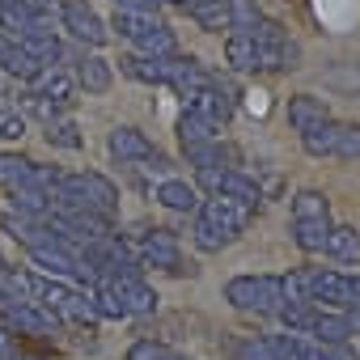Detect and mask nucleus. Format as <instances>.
I'll use <instances>...</instances> for the list:
<instances>
[{
	"mask_svg": "<svg viewBox=\"0 0 360 360\" xmlns=\"http://www.w3.org/2000/svg\"><path fill=\"white\" fill-rule=\"evenodd\" d=\"M195 191H208V195H229V200H242L250 208L263 204V187L255 183L250 174L242 169H221V165H204L195 174Z\"/></svg>",
	"mask_w": 360,
	"mask_h": 360,
	"instance_id": "nucleus-4",
	"label": "nucleus"
},
{
	"mask_svg": "<svg viewBox=\"0 0 360 360\" xmlns=\"http://www.w3.org/2000/svg\"><path fill=\"white\" fill-rule=\"evenodd\" d=\"M119 68L131 77V81H140V85H161V60H148V56H123L119 60Z\"/></svg>",
	"mask_w": 360,
	"mask_h": 360,
	"instance_id": "nucleus-27",
	"label": "nucleus"
},
{
	"mask_svg": "<svg viewBox=\"0 0 360 360\" xmlns=\"http://www.w3.org/2000/svg\"><path fill=\"white\" fill-rule=\"evenodd\" d=\"M157 204L169 208V212H195L200 208V191L195 183H183V178H165L157 187Z\"/></svg>",
	"mask_w": 360,
	"mask_h": 360,
	"instance_id": "nucleus-14",
	"label": "nucleus"
},
{
	"mask_svg": "<svg viewBox=\"0 0 360 360\" xmlns=\"http://www.w3.org/2000/svg\"><path fill=\"white\" fill-rule=\"evenodd\" d=\"M115 9H127V13H153L157 18V0H115Z\"/></svg>",
	"mask_w": 360,
	"mask_h": 360,
	"instance_id": "nucleus-42",
	"label": "nucleus"
},
{
	"mask_svg": "<svg viewBox=\"0 0 360 360\" xmlns=\"http://www.w3.org/2000/svg\"><path fill=\"white\" fill-rule=\"evenodd\" d=\"M322 85L339 89V94H360V64H339V68L322 72Z\"/></svg>",
	"mask_w": 360,
	"mask_h": 360,
	"instance_id": "nucleus-31",
	"label": "nucleus"
},
{
	"mask_svg": "<svg viewBox=\"0 0 360 360\" xmlns=\"http://www.w3.org/2000/svg\"><path fill=\"white\" fill-rule=\"evenodd\" d=\"M305 301L309 305H335L347 309V276L339 271H322V267H305Z\"/></svg>",
	"mask_w": 360,
	"mask_h": 360,
	"instance_id": "nucleus-8",
	"label": "nucleus"
},
{
	"mask_svg": "<svg viewBox=\"0 0 360 360\" xmlns=\"http://www.w3.org/2000/svg\"><path fill=\"white\" fill-rule=\"evenodd\" d=\"M335 157H343V161H356V157H360V123H343V127H339Z\"/></svg>",
	"mask_w": 360,
	"mask_h": 360,
	"instance_id": "nucleus-36",
	"label": "nucleus"
},
{
	"mask_svg": "<svg viewBox=\"0 0 360 360\" xmlns=\"http://www.w3.org/2000/svg\"><path fill=\"white\" fill-rule=\"evenodd\" d=\"M157 5H187V0H157Z\"/></svg>",
	"mask_w": 360,
	"mask_h": 360,
	"instance_id": "nucleus-48",
	"label": "nucleus"
},
{
	"mask_svg": "<svg viewBox=\"0 0 360 360\" xmlns=\"http://www.w3.org/2000/svg\"><path fill=\"white\" fill-rule=\"evenodd\" d=\"M106 148H110V157H119V161H148L157 148H153V140L140 131V127H115L110 136H106Z\"/></svg>",
	"mask_w": 360,
	"mask_h": 360,
	"instance_id": "nucleus-11",
	"label": "nucleus"
},
{
	"mask_svg": "<svg viewBox=\"0 0 360 360\" xmlns=\"http://www.w3.org/2000/svg\"><path fill=\"white\" fill-rule=\"evenodd\" d=\"M242 360H280V356H276V347H271V335L250 339V343L242 347Z\"/></svg>",
	"mask_w": 360,
	"mask_h": 360,
	"instance_id": "nucleus-40",
	"label": "nucleus"
},
{
	"mask_svg": "<svg viewBox=\"0 0 360 360\" xmlns=\"http://www.w3.org/2000/svg\"><path fill=\"white\" fill-rule=\"evenodd\" d=\"M178 140H183V148H195V144L217 140V127H212L208 119H200L195 110H187L183 119H178Z\"/></svg>",
	"mask_w": 360,
	"mask_h": 360,
	"instance_id": "nucleus-26",
	"label": "nucleus"
},
{
	"mask_svg": "<svg viewBox=\"0 0 360 360\" xmlns=\"http://www.w3.org/2000/svg\"><path fill=\"white\" fill-rule=\"evenodd\" d=\"M136 47H140V56H148V60H165V56L178 51V39H174L169 26H157V30H153L148 39H140Z\"/></svg>",
	"mask_w": 360,
	"mask_h": 360,
	"instance_id": "nucleus-29",
	"label": "nucleus"
},
{
	"mask_svg": "<svg viewBox=\"0 0 360 360\" xmlns=\"http://www.w3.org/2000/svg\"><path fill=\"white\" fill-rule=\"evenodd\" d=\"M47 144H56V148H81L85 136H81V127L72 119H60V123H47Z\"/></svg>",
	"mask_w": 360,
	"mask_h": 360,
	"instance_id": "nucleus-32",
	"label": "nucleus"
},
{
	"mask_svg": "<svg viewBox=\"0 0 360 360\" xmlns=\"http://www.w3.org/2000/svg\"><path fill=\"white\" fill-rule=\"evenodd\" d=\"M102 288L123 305V314H153L157 309V292L136 276V271H115V276H102Z\"/></svg>",
	"mask_w": 360,
	"mask_h": 360,
	"instance_id": "nucleus-6",
	"label": "nucleus"
},
{
	"mask_svg": "<svg viewBox=\"0 0 360 360\" xmlns=\"http://www.w3.org/2000/svg\"><path fill=\"white\" fill-rule=\"evenodd\" d=\"M0 72L13 77V81H30V85H34V77H39L43 68L22 51V43H18L13 34H0Z\"/></svg>",
	"mask_w": 360,
	"mask_h": 360,
	"instance_id": "nucleus-12",
	"label": "nucleus"
},
{
	"mask_svg": "<svg viewBox=\"0 0 360 360\" xmlns=\"http://www.w3.org/2000/svg\"><path fill=\"white\" fill-rule=\"evenodd\" d=\"M225 13H229V30H233V34H250V30L263 22L259 0H225Z\"/></svg>",
	"mask_w": 360,
	"mask_h": 360,
	"instance_id": "nucleus-25",
	"label": "nucleus"
},
{
	"mask_svg": "<svg viewBox=\"0 0 360 360\" xmlns=\"http://www.w3.org/2000/svg\"><path fill=\"white\" fill-rule=\"evenodd\" d=\"M204 5H212V0H187L183 9H187V13H195V9H204Z\"/></svg>",
	"mask_w": 360,
	"mask_h": 360,
	"instance_id": "nucleus-46",
	"label": "nucleus"
},
{
	"mask_svg": "<svg viewBox=\"0 0 360 360\" xmlns=\"http://www.w3.org/2000/svg\"><path fill=\"white\" fill-rule=\"evenodd\" d=\"M56 208H89L110 221L119 212V187L98 169H77V174H64V183L56 191Z\"/></svg>",
	"mask_w": 360,
	"mask_h": 360,
	"instance_id": "nucleus-2",
	"label": "nucleus"
},
{
	"mask_svg": "<svg viewBox=\"0 0 360 360\" xmlns=\"http://www.w3.org/2000/svg\"><path fill=\"white\" fill-rule=\"evenodd\" d=\"M18 43H22V51H26L39 68H56L60 56H64V47H60V39H56L51 30H30V34H22Z\"/></svg>",
	"mask_w": 360,
	"mask_h": 360,
	"instance_id": "nucleus-15",
	"label": "nucleus"
},
{
	"mask_svg": "<svg viewBox=\"0 0 360 360\" xmlns=\"http://www.w3.org/2000/svg\"><path fill=\"white\" fill-rule=\"evenodd\" d=\"M326 212H330V204H326L322 191L305 187V191L292 195V221H318V217H326Z\"/></svg>",
	"mask_w": 360,
	"mask_h": 360,
	"instance_id": "nucleus-28",
	"label": "nucleus"
},
{
	"mask_svg": "<svg viewBox=\"0 0 360 360\" xmlns=\"http://www.w3.org/2000/svg\"><path fill=\"white\" fill-rule=\"evenodd\" d=\"M0 26L13 30V39H22V34L34 30V22H30V13H26L22 0H0Z\"/></svg>",
	"mask_w": 360,
	"mask_h": 360,
	"instance_id": "nucleus-30",
	"label": "nucleus"
},
{
	"mask_svg": "<svg viewBox=\"0 0 360 360\" xmlns=\"http://www.w3.org/2000/svg\"><path fill=\"white\" fill-rule=\"evenodd\" d=\"M34 94L51 98L56 106H68V102H77V81H72L68 72H60V68H43V72L34 77Z\"/></svg>",
	"mask_w": 360,
	"mask_h": 360,
	"instance_id": "nucleus-16",
	"label": "nucleus"
},
{
	"mask_svg": "<svg viewBox=\"0 0 360 360\" xmlns=\"http://www.w3.org/2000/svg\"><path fill=\"white\" fill-rule=\"evenodd\" d=\"M187 110H195L200 119H208L217 131L233 119V98L225 94V89H217V85H208V89H200V94H191L187 98Z\"/></svg>",
	"mask_w": 360,
	"mask_h": 360,
	"instance_id": "nucleus-10",
	"label": "nucleus"
},
{
	"mask_svg": "<svg viewBox=\"0 0 360 360\" xmlns=\"http://www.w3.org/2000/svg\"><path fill=\"white\" fill-rule=\"evenodd\" d=\"M5 356H13V330L0 322V360H5Z\"/></svg>",
	"mask_w": 360,
	"mask_h": 360,
	"instance_id": "nucleus-45",
	"label": "nucleus"
},
{
	"mask_svg": "<svg viewBox=\"0 0 360 360\" xmlns=\"http://www.w3.org/2000/svg\"><path fill=\"white\" fill-rule=\"evenodd\" d=\"M30 169H34L30 157H22V153H0V191L30 187Z\"/></svg>",
	"mask_w": 360,
	"mask_h": 360,
	"instance_id": "nucleus-21",
	"label": "nucleus"
},
{
	"mask_svg": "<svg viewBox=\"0 0 360 360\" xmlns=\"http://www.w3.org/2000/svg\"><path fill=\"white\" fill-rule=\"evenodd\" d=\"M225 301L246 314H276L284 305L280 276H233L225 284Z\"/></svg>",
	"mask_w": 360,
	"mask_h": 360,
	"instance_id": "nucleus-3",
	"label": "nucleus"
},
{
	"mask_svg": "<svg viewBox=\"0 0 360 360\" xmlns=\"http://www.w3.org/2000/svg\"><path fill=\"white\" fill-rule=\"evenodd\" d=\"M335 263H347V267H356L360 263V233L352 229V225H330V233H326V246H322Z\"/></svg>",
	"mask_w": 360,
	"mask_h": 360,
	"instance_id": "nucleus-19",
	"label": "nucleus"
},
{
	"mask_svg": "<svg viewBox=\"0 0 360 360\" xmlns=\"http://www.w3.org/2000/svg\"><path fill=\"white\" fill-rule=\"evenodd\" d=\"M157 26H161V22H157L153 13H127V9H115V18H110V30H115L119 39H127V43L148 39Z\"/></svg>",
	"mask_w": 360,
	"mask_h": 360,
	"instance_id": "nucleus-20",
	"label": "nucleus"
},
{
	"mask_svg": "<svg viewBox=\"0 0 360 360\" xmlns=\"http://www.w3.org/2000/svg\"><path fill=\"white\" fill-rule=\"evenodd\" d=\"M140 255H144V263H153V267H161V271H174V276L191 271V263L183 267V255H178V238H174L169 229H148L144 242H140Z\"/></svg>",
	"mask_w": 360,
	"mask_h": 360,
	"instance_id": "nucleus-9",
	"label": "nucleus"
},
{
	"mask_svg": "<svg viewBox=\"0 0 360 360\" xmlns=\"http://www.w3.org/2000/svg\"><path fill=\"white\" fill-rule=\"evenodd\" d=\"M339 119H322V123H314V127H305L301 131V148L309 153V157H335V144H339Z\"/></svg>",
	"mask_w": 360,
	"mask_h": 360,
	"instance_id": "nucleus-18",
	"label": "nucleus"
},
{
	"mask_svg": "<svg viewBox=\"0 0 360 360\" xmlns=\"http://www.w3.org/2000/svg\"><path fill=\"white\" fill-rule=\"evenodd\" d=\"M326 233H330V217H318V221H292V242L305 250V255H318L326 246Z\"/></svg>",
	"mask_w": 360,
	"mask_h": 360,
	"instance_id": "nucleus-24",
	"label": "nucleus"
},
{
	"mask_svg": "<svg viewBox=\"0 0 360 360\" xmlns=\"http://www.w3.org/2000/svg\"><path fill=\"white\" fill-rule=\"evenodd\" d=\"M161 360H191V356H183V352H169V347H165V356H161Z\"/></svg>",
	"mask_w": 360,
	"mask_h": 360,
	"instance_id": "nucleus-47",
	"label": "nucleus"
},
{
	"mask_svg": "<svg viewBox=\"0 0 360 360\" xmlns=\"http://www.w3.org/2000/svg\"><path fill=\"white\" fill-rule=\"evenodd\" d=\"M305 360H360V352L347 347V343H318V347L305 352Z\"/></svg>",
	"mask_w": 360,
	"mask_h": 360,
	"instance_id": "nucleus-37",
	"label": "nucleus"
},
{
	"mask_svg": "<svg viewBox=\"0 0 360 360\" xmlns=\"http://www.w3.org/2000/svg\"><path fill=\"white\" fill-rule=\"evenodd\" d=\"M22 5H26L34 30H51L60 22V5H56V0H22Z\"/></svg>",
	"mask_w": 360,
	"mask_h": 360,
	"instance_id": "nucleus-33",
	"label": "nucleus"
},
{
	"mask_svg": "<svg viewBox=\"0 0 360 360\" xmlns=\"http://www.w3.org/2000/svg\"><path fill=\"white\" fill-rule=\"evenodd\" d=\"M250 39H255V47H284V43H288L284 26H280V22H271V18H263V22L250 30Z\"/></svg>",
	"mask_w": 360,
	"mask_h": 360,
	"instance_id": "nucleus-34",
	"label": "nucleus"
},
{
	"mask_svg": "<svg viewBox=\"0 0 360 360\" xmlns=\"http://www.w3.org/2000/svg\"><path fill=\"white\" fill-rule=\"evenodd\" d=\"M204 30H229V13H225V0H212V5H204V9H195L191 13Z\"/></svg>",
	"mask_w": 360,
	"mask_h": 360,
	"instance_id": "nucleus-35",
	"label": "nucleus"
},
{
	"mask_svg": "<svg viewBox=\"0 0 360 360\" xmlns=\"http://www.w3.org/2000/svg\"><path fill=\"white\" fill-rule=\"evenodd\" d=\"M161 85H169L174 94H183V98H191V94H200V89H208V85H217V72H208L200 60H191V56H165L161 60Z\"/></svg>",
	"mask_w": 360,
	"mask_h": 360,
	"instance_id": "nucleus-5",
	"label": "nucleus"
},
{
	"mask_svg": "<svg viewBox=\"0 0 360 360\" xmlns=\"http://www.w3.org/2000/svg\"><path fill=\"white\" fill-rule=\"evenodd\" d=\"M195 212H200V221H195V246L204 255H217V250H225L229 242H238L250 229V221H255L259 208H250L242 200H229V195H208V200H200Z\"/></svg>",
	"mask_w": 360,
	"mask_h": 360,
	"instance_id": "nucleus-1",
	"label": "nucleus"
},
{
	"mask_svg": "<svg viewBox=\"0 0 360 360\" xmlns=\"http://www.w3.org/2000/svg\"><path fill=\"white\" fill-rule=\"evenodd\" d=\"M72 81H77V89H85V94H106V89L115 85V68H110L102 56H81Z\"/></svg>",
	"mask_w": 360,
	"mask_h": 360,
	"instance_id": "nucleus-13",
	"label": "nucleus"
},
{
	"mask_svg": "<svg viewBox=\"0 0 360 360\" xmlns=\"http://www.w3.org/2000/svg\"><path fill=\"white\" fill-rule=\"evenodd\" d=\"M60 26L72 39H81L85 47H102L106 43V22L85 5V0H64V5H60Z\"/></svg>",
	"mask_w": 360,
	"mask_h": 360,
	"instance_id": "nucleus-7",
	"label": "nucleus"
},
{
	"mask_svg": "<svg viewBox=\"0 0 360 360\" xmlns=\"http://www.w3.org/2000/svg\"><path fill=\"white\" fill-rule=\"evenodd\" d=\"M305 335H314L318 343H347L352 326H347V318H343V314H326V309H318Z\"/></svg>",
	"mask_w": 360,
	"mask_h": 360,
	"instance_id": "nucleus-23",
	"label": "nucleus"
},
{
	"mask_svg": "<svg viewBox=\"0 0 360 360\" xmlns=\"http://www.w3.org/2000/svg\"><path fill=\"white\" fill-rule=\"evenodd\" d=\"M225 60H229L233 72H259V47H255V39L250 34H229Z\"/></svg>",
	"mask_w": 360,
	"mask_h": 360,
	"instance_id": "nucleus-22",
	"label": "nucleus"
},
{
	"mask_svg": "<svg viewBox=\"0 0 360 360\" xmlns=\"http://www.w3.org/2000/svg\"><path fill=\"white\" fill-rule=\"evenodd\" d=\"M165 356V343H153V339H136L131 347H127V356L123 360H161Z\"/></svg>",
	"mask_w": 360,
	"mask_h": 360,
	"instance_id": "nucleus-39",
	"label": "nucleus"
},
{
	"mask_svg": "<svg viewBox=\"0 0 360 360\" xmlns=\"http://www.w3.org/2000/svg\"><path fill=\"white\" fill-rule=\"evenodd\" d=\"M322 119H330V110H326L322 98H314V94H292L288 98V123H292V131H305V127H314Z\"/></svg>",
	"mask_w": 360,
	"mask_h": 360,
	"instance_id": "nucleus-17",
	"label": "nucleus"
},
{
	"mask_svg": "<svg viewBox=\"0 0 360 360\" xmlns=\"http://www.w3.org/2000/svg\"><path fill=\"white\" fill-rule=\"evenodd\" d=\"M347 309H360V276H347Z\"/></svg>",
	"mask_w": 360,
	"mask_h": 360,
	"instance_id": "nucleus-44",
	"label": "nucleus"
},
{
	"mask_svg": "<svg viewBox=\"0 0 360 360\" xmlns=\"http://www.w3.org/2000/svg\"><path fill=\"white\" fill-rule=\"evenodd\" d=\"M26 110H30V115H39V119H47V123H51V119H56V110H60V106H56V102H51V98H43V94H26Z\"/></svg>",
	"mask_w": 360,
	"mask_h": 360,
	"instance_id": "nucleus-41",
	"label": "nucleus"
},
{
	"mask_svg": "<svg viewBox=\"0 0 360 360\" xmlns=\"http://www.w3.org/2000/svg\"><path fill=\"white\" fill-rule=\"evenodd\" d=\"M26 136V115L0 106V140H22Z\"/></svg>",
	"mask_w": 360,
	"mask_h": 360,
	"instance_id": "nucleus-38",
	"label": "nucleus"
},
{
	"mask_svg": "<svg viewBox=\"0 0 360 360\" xmlns=\"http://www.w3.org/2000/svg\"><path fill=\"white\" fill-rule=\"evenodd\" d=\"M267 106H271V102H267L263 89H250V94H246V110H250V115H267Z\"/></svg>",
	"mask_w": 360,
	"mask_h": 360,
	"instance_id": "nucleus-43",
	"label": "nucleus"
}]
</instances>
